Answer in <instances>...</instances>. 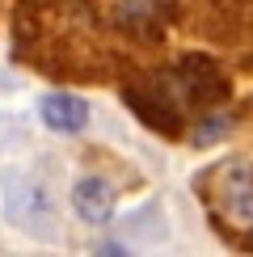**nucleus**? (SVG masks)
I'll return each mask as SVG.
<instances>
[{"instance_id": "nucleus-1", "label": "nucleus", "mask_w": 253, "mask_h": 257, "mask_svg": "<svg viewBox=\"0 0 253 257\" xmlns=\"http://www.w3.org/2000/svg\"><path fill=\"white\" fill-rule=\"evenodd\" d=\"M203 186L219 223H228L232 232H253V165L224 160L203 177Z\"/></svg>"}, {"instance_id": "nucleus-2", "label": "nucleus", "mask_w": 253, "mask_h": 257, "mask_svg": "<svg viewBox=\"0 0 253 257\" xmlns=\"http://www.w3.org/2000/svg\"><path fill=\"white\" fill-rule=\"evenodd\" d=\"M122 101L144 118V126H152V131H161V135H182V114H177V105L169 101V93L161 89L156 76L122 80Z\"/></svg>"}, {"instance_id": "nucleus-3", "label": "nucleus", "mask_w": 253, "mask_h": 257, "mask_svg": "<svg viewBox=\"0 0 253 257\" xmlns=\"http://www.w3.org/2000/svg\"><path fill=\"white\" fill-rule=\"evenodd\" d=\"M177 80L186 84L194 105H215V101L228 97V76L219 72V63L211 55H186L177 63Z\"/></svg>"}, {"instance_id": "nucleus-4", "label": "nucleus", "mask_w": 253, "mask_h": 257, "mask_svg": "<svg viewBox=\"0 0 253 257\" xmlns=\"http://www.w3.org/2000/svg\"><path fill=\"white\" fill-rule=\"evenodd\" d=\"M72 207H76V215L84 223L101 228V223L114 219V186L105 177H80L72 186Z\"/></svg>"}, {"instance_id": "nucleus-5", "label": "nucleus", "mask_w": 253, "mask_h": 257, "mask_svg": "<svg viewBox=\"0 0 253 257\" xmlns=\"http://www.w3.org/2000/svg\"><path fill=\"white\" fill-rule=\"evenodd\" d=\"M38 114H42V122H47L51 131L76 135V131H84V122H89V101L76 97V93H47L42 105H38Z\"/></svg>"}, {"instance_id": "nucleus-6", "label": "nucleus", "mask_w": 253, "mask_h": 257, "mask_svg": "<svg viewBox=\"0 0 253 257\" xmlns=\"http://www.w3.org/2000/svg\"><path fill=\"white\" fill-rule=\"evenodd\" d=\"M114 26L126 30V34L156 42L165 34V21H161V0H118L114 9Z\"/></svg>"}, {"instance_id": "nucleus-7", "label": "nucleus", "mask_w": 253, "mask_h": 257, "mask_svg": "<svg viewBox=\"0 0 253 257\" xmlns=\"http://www.w3.org/2000/svg\"><path fill=\"white\" fill-rule=\"evenodd\" d=\"M232 131V114H207V118H198V126H194V144L198 148H207V144H215L219 135H228Z\"/></svg>"}]
</instances>
